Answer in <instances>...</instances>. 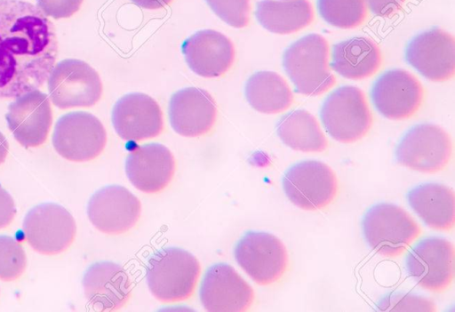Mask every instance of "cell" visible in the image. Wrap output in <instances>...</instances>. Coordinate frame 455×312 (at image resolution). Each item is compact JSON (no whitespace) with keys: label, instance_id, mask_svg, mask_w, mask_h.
I'll use <instances>...</instances> for the list:
<instances>
[{"label":"cell","instance_id":"cell-1","mask_svg":"<svg viewBox=\"0 0 455 312\" xmlns=\"http://www.w3.org/2000/svg\"><path fill=\"white\" fill-rule=\"evenodd\" d=\"M53 23L23 0H0V99L40 88L58 57Z\"/></svg>","mask_w":455,"mask_h":312},{"label":"cell","instance_id":"cell-2","mask_svg":"<svg viewBox=\"0 0 455 312\" xmlns=\"http://www.w3.org/2000/svg\"><path fill=\"white\" fill-rule=\"evenodd\" d=\"M201 272L198 260L180 247H164L149 258L146 279L149 291L162 302L190 298Z\"/></svg>","mask_w":455,"mask_h":312},{"label":"cell","instance_id":"cell-3","mask_svg":"<svg viewBox=\"0 0 455 312\" xmlns=\"http://www.w3.org/2000/svg\"><path fill=\"white\" fill-rule=\"evenodd\" d=\"M329 45L319 34L306 35L283 52V68L299 93L317 96L330 90L336 78L328 64Z\"/></svg>","mask_w":455,"mask_h":312},{"label":"cell","instance_id":"cell-4","mask_svg":"<svg viewBox=\"0 0 455 312\" xmlns=\"http://www.w3.org/2000/svg\"><path fill=\"white\" fill-rule=\"evenodd\" d=\"M361 228L368 246L387 258L402 255L421 234L419 225L405 210L383 202L364 212Z\"/></svg>","mask_w":455,"mask_h":312},{"label":"cell","instance_id":"cell-5","mask_svg":"<svg viewBox=\"0 0 455 312\" xmlns=\"http://www.w3.org/2000/svg\"><path fill=\"white\" fill-rule=\"evenodd\" d=\"M319 116L327 133L342 143L363 139L373 122L364 93L352 85L333 90L323 101Z\"/></svg>","mask_w":455,"mask_h":312},{"label":"cell","instance_id":"cell-6","mask_svg":"<svg viewBox=\"0 0 455 312\" xmlns=\"http://www.w3.org/2000/svg\"><path fill=\"white\" fill-rule=\"evenodd\" d=\"M452 154L450 135L440 126L422 123L409 128L395 148V161L409 169L434 173L443 170Z\"/></svg>","mask_w":455,"mask_h":312},{"label":"cell","instance_id":"cell-7","mask_svg":"<svg viewBox=\"0 0 455 312\" xmlns=\"http://www.w3.org/2000/svg\"><path fill=\"white\" fill-rule=\"evenodd\" d=\"M282 186L287 198L307 211L326 208L339 192L335 172L317 160H304L290 166L283 175Z\"/></svg>","mask_w":455,"mask_h":312},{"label":"cell","instance_id":"cell-8","mask_svg":"<svg viewBox=\"0 0 455 312\" xmlns=\"http://www.w3.org/2000/svg\"><path fill=\"white\" fill-rule=\"evenodd\" d=\"M234 256L237 264L259 285L278 282L289 267V255L283 242L265 231L245 232L235 245Z\"/></svg>","mask_w":455,"mask_h":312},{"label":"cell","instance_id":"cell-9","mask_svg":"<svg viewBox=\"0 0 455 312\" xmlns=\"http://www.w3.org/2000/svg\"><path fill=\"white\" fill-rule=\"evenodd\" d=\"M453 244L440 236L419 239L404 258L407 274L421 287L434 292L447 290L454 278Z\"/></svg>","mask_w":455,"mask_h":312},{"label":"cell","instance_id":"cell-10","mask_svg":"<svg viewBox=\"0 0 455 312\" xmlns=\"http://www.w3.org/2000/svg\"><path fill=\"white\" fill-rule=\"evenodd\" d=\"M52 140L55 151L63 158L72 162H88L104 150L107 132L92 114L73 111L57 120Z\"/></svg>","mask_w":455,"mask_h":312},{"label":"cell","instance_id":"cell-11","mask_svg":"<svg viewBox=\"0 0 455 312\" xmlns=\"http://www.w3.org/2000/svg\"><path fill=\"white\" fill-rule=\"evenodd\" d=\"M29 245L44 255L66 251L74 242L76 224L72 214L57 203H42L31 208L23 220Z\"/></svg>","mask_w":455,"mask_h":312},{"label":"cell","instance_id":"cell-12","mask_svg":"<svg viewBox=\"0 0 455 312\" xmlns=\"http://www.w3.org/2000/svg\"><path fill=\"white\" fill-rule=\"evenodd\" d=\"M48 91L54 106L60 109L95 105L102 95L98 72L77 59L58 62L48 78Z\"/></svg>","mask_w":455,"mask_h":312},{"label":"cell","instance_id":"cell-13","mask_svg":"<svg viewBox=\"0 0 455 312\" xmlns=\"http://www.w3.org/2000/svg\"><path fill=\"white\" fill-rule=\"evenodd\" d=\"M425 91L421 83L401 68L388 69L373 82L371 99L376 110L391 120L413 116L423 104Z\"/></svg>","mask_w":455,"mask_h":312},{"label":"cell","instance_id":"cell-14","mask_svg":"<svg viewBox=\"0 0 455 312\" xmlns=\"http://www.w3.org/2000/svg\"><path fill=\"white\" fill-rule=\"evenodd\" d=\"M404 58L427 79L448 81L455 74L454 36L439 28L420 32L407 43Z\"/></svg>","mask_w":455,"mask_h":312},{"label":"cell","instance_id":"cell-15","mask_svg":"<svg viewBox=\"0 0 455 312\" xmlns=\"http://www.w3.org/2000/svg\"><path fill=\"white\" fill-rule=\"evenodd\" d=\"M141 204L136 196L120 185H108L95 191L87 204L91 223L108 235H121L139 221Z\"/></svg>","mask_w":455,"mask_h":312},{"label":"cell","instance_id":"cell-16","mask_svg":"<svg viewBox=\"0 0 455 312\" xmlns=\"http://www.w3.org/2000/svg\"><path fill=\"white\" fill-rule=\"evenodd\" d=\"M199 298L207 311H246L253 303L254 292L232 266L220 262L206 269Z\"/></svg>","mask_w":455,"mask_h":312},{"label":"cell","instance_id":"cell-17","mask_svg":"<svg viewBox=\"0 0 455 312\" xmlns=\"http://www.w3.org/2000/svg\"><path fill=\"white\" fill-rule=\"evenodd\" d=\"M5 119L20 145L25 148L41 146L45 142L52 123L48 95L36 89L16 97L8 107Z\"/></svg>","mask_w":455,"mask_h":312},{"label":"cell","instance_id":"cell-18","mask_svg":"<svg viewBox=\"0 0 455 312\" xmlns=\"http://www.w3.org/2000/svg\"><path fill=\"white\" fill-rule=\"evenodd\" d=\"M111 119L116 132L125 140L152 139L164 129L160 106L152 97L141 92L122 96L113 107Z\"/></svg>","mask_w":455,"mask_h":312},{"label":"cell","instance_id":"cell-19","mask_svg":"<svg viewBox=\"0 0 455 312\" xmlns=\"http://www.w3.org/2000/svg\"><path fill=\"white\" fill-rule=\"evenodd\" d=\"M125 172L139 190L156 194L164 190L175 172V159L167 147L148 143L132 149L125 159Z\"/></svg>","mask_w":455,"mask_h":312},{"label":"cell","instance_id":"cell-20","mask_svg":"<svg viewBox=\"0 0 455 312\" xmlns=\"http://www.w3.org/2000/svg\"><path fill=\"white\" fill-rule=\"evenodd\" d=\"M181 52L189 68L207 78L226 74L235 56L231 40L213 29H203L191 35L182 43Z\"/></svg>","mask_w":455,"mask_h":312},{"label":"cell","instance_id":"cell-21","mask_svg":"<svg viewBox=\"0 0 455 312\" xmlns=\"http://www.w3.org/2000/svg\"><path fill=\"white\" fill-rule=\"evenodd\" d=\"M216 115L215 100L205 90L186 87L171 96L170 124L181 136L198 137L208 133L215 124Z\"/></svg>","mask_w":455,"mask_h":312},{"label":"cell","instance_id":"cell-22","mask_svg":"<svg viewBox=\"0 0 455 312\" xmlns=\"http://www.w3.org/2000/svg\"><path fill=\"white\" fill-rule=\"evenodd\" d=\"M82 284L85 298L95 308L115 311L131 297V281L117 263L100 260L91 264L84 273Z\"/></svg>","mask_w":455,"mask_h":312},{"label":"cell","instance_id":"cell-23","mask_svg":"<svg viewBox=\"0 0 455 312\" xmlns=\"http://www.w3.org/2000/svg\"><path fill=\"white\" fill-rule=\"evenodd\" d=\"M330 67L341 76L359 80L372 76L382 65L379 45L366 36H355L332 45Z\"/></svg>","mask_w":455,"mask_h":312},{"label":"cell","instance_id":"cell-24","mask_svg":"<svg viewBox=\"0 0 455 312\" xmlns=\"http://www.w3.org/2000/svg\"><path fill=\"white\" fill-rule=\"evenodd\" d=\"M411 208L429 228L448 231L454 228L455 195L450 187L435 182L419 184L406 195Z\"/></svg>","mask_w":455,"mask_h":312},{"label":"cell","instance_id":"cell-25","mask_svg":"<svg viewBox=\"0 0 455 312\" xmlns=\"http://www.w3.org/2000/svg\"><path fill=\"white\" fill-rule=\"evenodd\" d=\"M255 17L267 30L285 35L311 24L314 12L308 0H261L256 4Z\"/></svg>","mask_w":455,"mask_h":312},{"label":"cell","instance_id":"cell-26","mask_svg":"<svg viewBox=\"0 0 455 312\" xmlns=\"http://www.w3.org/2000/svg\"><path fill=\"white\" fill-rule=\"evenodd\" d=\"M244 96L252 108L265 114L283 112L294 100L286 81L273 71L253 73L245 82Z\"/></svg>","mask_w":455,"mask_h":312},{"label":"cell","instance_id":"cell-27","mask_svg":"<svg viewBox=\"0 0 455 312\" xmlns=\"http://www.w3.org/2000/svg\"><path fill=\"white\" fill-rule=\"evenodd\" d=\"M279 139L289 148L302 152H323L327 139L317 120L305 109H295L280 117L276 124Z\"/></svg>","mask_w":455,"mask_h":312},{"label":"cell","instance_id":"cell-28","mask_svg":"<svg viewBox=\"0 0 455 312\" xmlns=\"http://www.w3.org/2000/svg\"><path fill=\"white\" fill-rule=\"evenodd\" d=\"M316 7L324 21L339 28H356L367 17L364 0H316Z\"/></svg>","mask_w":455,"mask_h":312},{"label":"cell","instance_id":"cell-29","mask_svg":"<svg viewBox=\"0 0 455 312\" xmlns=\"http://www.w3.org/2000/svg\"><path fill=\"white\" fill-rule=\"evenodd\" d=\"M27 267V256L22 245L14 237L0 235V279L14 281Z\"/></svg>","mask_w":455,"mask_h":312},{"label":"cell","instance_id":"cell-30","mask_svg":"<svg viewBox=\"0 0 455 312\" xmlns=\"http://www.w3.org/2000/svg\"><path fill=\"white\" fill-rule=\"evenodd\" d=\"M375 307L379 311H436L435 304L430 299L405 292H387Z\"/></svg>","mask_w":455,"mask_h":312},{"label":"cell","instance_id":"cell-31","mask_svg":"<svg viewBox=\"0 0 455 312\" xmlns=\"http://www.w3.org/2000/svg\"><path fill=\"white\" fill-rule=\"evenodd\" d=\"M212 12L228 25L242 28L250 20L249 0H205Z\"/></svg>","mask_w":455,"mask_h":312},{"label":"cell","instance_id":"cell-32","mask_svg":"<svg viewBox=\"0 0 455 312\" xmlns=\"http://www.w3.org/2000/svg\"><path fill=\"white\" fill-rule=\"evenodd\" d=\"M84 0H37V7L48 17L66 19L79 11Z\"/></svg>","mask_w":455,"mask_h":312},{"label":"cell","instance_id":"cell-33","mask_svg":"<svg viewBox=\"0 0 455 312\" xmlns=\"http://www.w3.org/2000/svg\"><path fill=\"white\" fill-rule=\"evenodd\" d=\"M16 212L12 196L0 184V229L8 227L12 222Z\"/></svg>","mask_w":455,"mask_h":312},{"label":"cell","instance_id":"cell-34","mask_svg":"<svg viewBox=\"0 0 455 312\" xmlns=\"http://www.w3.org/2000/svg\"><path fill=\"white\" fill-rule=\"evenodd\" d=\"M367 8L375 15L389 17L403 7L405 0H364Z\"/></svg>","mask_w":455,"mask_h":312},{"label":"cell","instance_id":"cell-35","mask_svg":"<svg viewBox=\"0 0 455 312\" xmlns=\"http://www.w3.org/2000/svg\"><path fill=\"white\" fill-rule=\"evenodd\" d=\"M134 4L144 9L156 10L164 8L172 0H131Z\"/></svg>","mask_w":455,"mask_h":312},{"label":"cell","instance_id":"cell-36","mask_svg":"<svg viewBox=\"0 0 455 312\" xmlns=\"http://www.w3.org/2000/svg\"><path fill=\"white\" fill-rule=\"evenodd\" d=\"M9 151V143L5 136L0 132V164H2L7 156Z\"/></svg>","mask_w":455,"mask_h":312}]
</instances>
